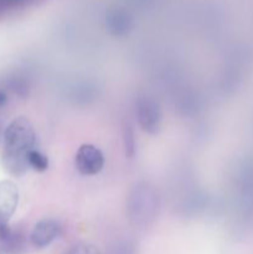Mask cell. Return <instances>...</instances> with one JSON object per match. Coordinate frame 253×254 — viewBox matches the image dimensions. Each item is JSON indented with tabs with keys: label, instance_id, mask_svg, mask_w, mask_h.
Wrapping results in <instances>:
<instances>
[{
	"label": "cell",
	"instance_id": "13",
	"mask_svg": "<svg viewBox=\"0 0 253 254\" xmlns=\"http://www.w3.org/2000/svg\"><path fill=\"white\" fill-rule=\"evenodd\" d=\"M0 254H4V253H0Z\"/></svg>",
	"mask_w": 253,
	"mask_h": 254
},
{
	"label": "cell",
	"instance_id": "10",
	"mask_svg": "<svg viewBox=\"0 0 253 254\" xmlns=\"http://www.w3.org/2000/svg\"><path fill=\"white\" fill-rule=\"evenodd\" d=\"M112 254H134V251L128 243H123V245H119Z\"/></svg>",
	"mask_w": 253,
	"mask_h": 254
},
{
	"label": "cell",
	"instance_id": "1",
	"mask_svg": "<svg viewBox=\"0 0 253 254\" xmlns=\"http://www.w3.org/2000/svg\"><path fill=\"white\" fill-rule=\"evenodd\" d=\"M2 165L14 176H20L29 168L27 155L35 148L36 133L31 122L25 117L14 119L2 133Z\"/></svg>",
	"mask_w": 253,
	"mask_h": 254
},
{
	"label": "cell",
	"instance_id": "12",
	"mask_svg": "<svg viewBox=\"0 0 253 254\" xmlns=\"http://www.w3.org/2000/svg\"><path fill=\"white\" fill-rule=\"evenodd\" d=\"M0 135H1V126H0Z\"/></svg>",
	"mask_w": 253,
	"mask_h": 254
},
{
	"label": "cell",
	"instance_id": "7",
	"mask_svg": "<svg viewBox=\"0 0 253 254\" xmlns=\"http://www.w3.org/2000/svg\"><path fill=\"white\" fill-rule=\"evenodd\" d=\"M27 164H29V168H32L35 171H42L47 170L49 168V159L46 155H44L42 153H40L36 149H32L31 151L27 155Z\"/></svg>",
	"mask_w": 253,
	"mask_h": 254
},
{
	"label": "cell",
	"instance_id": "3",
	"mask_svg": "<svg viewBox=\"0 0 253 254\" xmlns=\"http://www.w3.org/2000/svg\"><path fill=\"white\" fill-rule=\"evenodd\" d=\"M135 114L139 126L145 133L151 135L159 133L163 116L156 101L148 96H140L136 99Z\"/></svg>",
	"mask_w": 253,
	"mask_h": 254
},
{
	"label": "cell",
	"instance_id": "11",
	"mask_svg": "<svg viewBox=\"0 0 253 254\" xmlns=\"http://www.w3.org/2000/svg\"><path fill=\"white\" fill-rule=\"evenodd\" d=\"M6 101H7V97H6V94H5L4 92H1V91H0V107H1V106H4V104L6 103Z\"/></svg>",
	"mask_w": 253,
	"mask_h": 254
},
{
	"label": "cell",
	"instance_id": "6",
	"mask_svg": "<svg viewBox=\"0 0 253 254\" xmlns=\"http://www.w3.org/2000/svg\"><path fill=\"white\" fill-rule=\"evenodd\" d=\"M61 233V225L54 218H44L34 226L30 241L36 248H45L51 245Z\"/></svg>",
	"mask_w": 253,
	"mask_h": 254
},
{
	"label": "cell",
	"instance_id": "4",
	"mask_svg": "<svg viewBox=\"0 0 253 254\" xmlns=\"http://www.w3.org/2000/svg\"><path fill=\"white\" fill-rule=\"evenodd\" d=\"M76 168L82 175L93 176L101 173L104 166L103 153L92 144H83L76 153Z\"/></svg>",
	"mask_w": 253,
	"mask_h": 254
},
{
	"label": "cell",
	"instance_id": "5",
	"mask_svg": "<svg viewBox=\"0 0 253 254\" xmlns=\"http://www.w3.org/2000/svg\"><path fill=\"white\" fill-rule=\"evenodd\" d=\"M19 205V189L11 180L0 181V226L9 225Z\"/></svg>",
	"mask_w": 253,
	"mask_h": 254
},
{
	"label": "cell",
	"instance_id": "2",
	"mask_svg": "<svg viewBox=\"0 0 253 254\" xmlns=\"http://www.w3.org/2000/svg\"><path fill=\"white\" fill-rule=\"evenodd\" d=\"M158 211V196L146 183L134 186L128 196L126 213L130 222L145 226L155 218Z\"/></svg>",
	"mask_w": 253,
	"mask_h": 254
},
{
	"label": "cell",
	"instance_id": "9",
	"mask_svg": "<svg viewBox=\"0 0 253 254\" xmlns=\"http://www.w3.org/2000/svg\"><path fill=\"white\" fill-rule=\"evenodd\" d=\"M63 254H99L98 248L91 243H77L69 247Z\"/></svg>",
	"mask_w": 253,
	"mask_h": 254
},
{
	"label": "cell",
	"instance_id": "8",
	"mask_svg": "<svg viewBox=\"0 0 253 254\" xmlns=\"http://www.w3.org/2000/svg\"><path fill=\"white\" fill-rule=\"evenodd\" d=\"M123 141L126 155L129 159H131L135 155V135H134V131L130 127H126V129H124Z\"/></svg>",
	"mask_w": 253,
	"mask_h": 254
}]
</instances>
